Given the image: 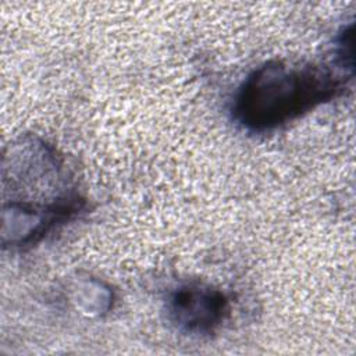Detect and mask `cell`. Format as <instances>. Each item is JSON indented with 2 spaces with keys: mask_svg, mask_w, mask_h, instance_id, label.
I'll list each match as a JSON object with an SVG mask.
<instances>
[{
  "mask_svg": "<svg viewBox=\"0 0 356 356\" xmlns=\"http://www.w3.org/2000/svg\"><path fill=\"white\" fill-rule=\"evenodd\" d=\"M167 309L170 320L179 330L209 334L225 320L229 305L218 289L192 284L178 288L171 295Z\"/></svg>",
  "mask_w": 356,
  "mask_h": 356,
  "instance_id": "obj_2",
  "label": "cell"
},
{
  "mask_svg": "<svg viewBox=\"0 0 356 356\" xmlns=\"http://www.w3.org/2000/svg\"><path fill=\"white\" fill-rule=\"evenodd\" d=\"M343 85L345 81L325 67L270 61L242 83L234 115L248 129L267 131L335 97Z\"/></svg>",
  "mask_w": 356,
  "mask_h": 356,
  "instance_id": "obj_1",
  "label": "cell"
}]
</instances>
